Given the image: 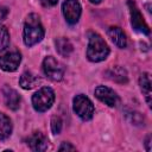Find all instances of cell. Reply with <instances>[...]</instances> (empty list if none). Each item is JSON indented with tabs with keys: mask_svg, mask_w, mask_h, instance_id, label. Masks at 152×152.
<instances>
[{
	"mask_svg": "<svg viewBox=\"0 0 152 152\" xmlns=\"http://www.w3.org/2000/svg\"><path fill=\"white\" fill-rule=\"evenodd\" d=\"M44 37V28L40 18L36 13L28 14L24 24V43L27 46H32L39 43Z\"/></svg>",
	"mask_w": 152,
	"mask_h": 152,
	"instance_id": "6da1fadb",
	"label": "cell"
},
{
	"mask_svg": "<svg viewBox=\"0 0 152 152\" xmlns=\"http://www.w3.org/2000/svg\"><path fill=\"white\" fill-rule=\"evenodd\" d=\"M89 43L87 48V57L91 62H101L109 55V48L104 39L96 32H89Z\"/></svg>",
	"mask_w": 152,
	"mask_h": 152,
	"instance_id": "7a4b0ae2",
	"label": "cell"
},
{
	"mask_svg": "<svg viewBox=\"0 0 152 152\" xmlns=\"http://www.w3.org/2000/svg\"><path fill=\"white\" fill-rule=\"evenodd\" d=\"M55 102V93L49 87H43L32 96V106L37 112H45Z\"/></svg>",
	"mask_w": 152,
	"mask_h": 152,
	"instance_id": "3957f363",
	"label": "cell"
},
{
	"mask_svg": "<svg viewBox=\"0 0 152 152\" xmlns=\"http://www.w3.org/2000/svg\"><path fill=\"white\" fill-rule=\"evenodd\" d=\"M74 112L84 121L90 120L94 115V104L86 95H76L72 100Z\"/></svg>",
	"mask_w": 152,
	"mask_h": 152,
	"instance_id": "277c9868",
	"label": "cell"
},
{
	"mask_svg": "<svg viewBox=\"0 0 152 152\" xmlns=\"http://www.w3.org/2000/svg\"><path fill=\"white\" fill-rule=\"evenodd\" d=\"M21 61V55L17 50H11V51H4L0 53V68L5 71L12 72L15 71L20 64Z\"/></svg>",
	"mask_w": 152,
	"mask_h": 152,
	"instance_id": "5b68a950",
	"label": "cell"
},
{
	"mask_svg": "<svg viewBox=\"0 0 152 152\" xmlns=\"http://www.w3.org/2000/svg\"><path fill=\"white\" fill-rule=\"evenodd\" d=\"M43 71L44 74L52 81H61L64 75V70L59 62H57L53 57L48 56L43 61Z\"/></svg>",
	"mask_w": 152,
	"mask_h": 152,
	"instance_id": "8992f818",
	"label": "cell"
},
{
	"mask_svg": "<svg viewBox=\"0 0 152 152\" xmlns=\"http://www.w3.org/2000/svg\"><path fill=\"white\" fill-rule=\"evenodd\" d=\"M128 7H129V13H131V24L133 26V28L140 33L144 34H148L150 33V28L147 26V24L145 23L140 11L138 10L137 5L132 1L128 0Z\"/></svg>",
	"mask_w": 152,
	"mask_h": 152,
	"instance_id": "52a82bcc",
	"label": "cell"
},
{
	"mask_svg": "<svg viewBox=\"0 0 152 152\" xmlns=\"http://www.w3.org/2000/svg\"><path fill=\"white\" fill-rule=\"evenodd\" d=\"M81 5L78 0H65L62 5V12L69 24H76L81 17Z\"/></svg>",
	"mask_w": 152,
	"mask_h": 152,
	"instance_id": "ba28073f",
	"label": "cell"
},
{
	"mask_svg": "<svg viewBox=\"0 0 152 152\" xmlns=\"http://www.w3.org/2000/svg\"><path fill=\"white\" fill-rule=\"evenodd\" d=\"M95 96H96L101 102H103L104 104H107V106H109V107L116 106V103H118V101H119L116 93H115L113 89H110V88H108V87H106V86H99V87L95 89Z\"/></svg>",
	"mask_w": 152,
	"mask_h": 152,
	"instance_id": "9c48e42d",
	"label": "cell"
},
{
	"mask_svg": "<svg viewBox=\"0 0 152 152\" xmlns=\"http://www.w3.org/2000/svg\"><path fill=\"white\" fill-rule=\"evenodd\" d=\"M27 145L32 151L36 152H42V151H46L49 148V140L48 138L40 133V132H34L32 133L28 138H27Z\"/></svg>",
	"mask_w": 152,
	"mask_h": 152,
	"instance_id": "30bf717a",
	"label": "cell"
},
{
	"mask_svg": "<svg viewBox=\"0 0 152 152\" xmlns=\"http://www.w3.org/2000/svg\"><path fill=\"white\" fill-rule=\"evenodd\" d=\"M2 95H4L5 103H6V106L8 108H11L13 110L19 108V106H20V96L14 89H12L10 87H4Z\"/></svg>",
	"mask_w": 152,
	"mask_h": 152,
	"instance_id": "8fae6325",
	"label": "cell"
},
{
	"mask_svg": "<svg viewBox=\"0 0 152 152\" xmlns=\"http://www.w3.org/2000/svg\"><path fill=\"white\" fill-rule=\"evenodd\" d=\"M107 33H108V37L112 39V42H113L118 48H120V49L126 48V45H127V39H126V36H125L124 31H122L120 27H118V26H112V27L108 28Z\"/></svg>",
	"mask_w": 152,
	"mask_h": 152,
	"instance_id": "7c38bea8",
	"label": "cell"
},
{
	"mask_svg": "<svg viewBox=\"0 0 152 152\" xmlns=\"http://www.w3.org/2000/svg\"><path fill=\"white\" fill-rule=\"evenodd\" d=\"M107 76L114 81V82H118V83H126L128 81V76H127V71L122 68V66H119V65H115V66H112L107 70Z\"/></svg>",
	"mask_w": 152,
	"mask_h": 152,
	"instance_id": "4fadbf2b",
	"label": "cell"
},
{
	"mask_svg": "<svg viewBox=\"0 0 152 152\" xmlns=\"http://www.w3.org/2000/svg\"><path fill=\"white\" fill-rule=\"evenodd\" d=\"M39 83H40L39 77L36 76L34 74H32L31 71L23 72L21 76H20V78H19V84L24 89H32L36 86H38Z\"/></svg>",
	"mask_w": 152,
	"mask_h": 152,
	"instance_id": "5bb4252c",
	"label": "cell"
},
{
	"mask_svg": "<svg viewBox=\"0 0 152 152\" xmlns=\"http://www.w3.org/2000/svg\"><path fill=\"white\" fill-rule=\"evenodd\" d=\"M139 86L142 91V95L145 96V100L151 107V96H152V89H151V77L147 72H144L139 78Z\"/></svg>",
	"mask_w": 152,
	"mask_h": 152,
	"instance_id": "9a60e30c",
	"label": "cell"
},
{
	"mask_svg": "<svg viewBox=\"0 0 152 152\" xmlns=\"http://www.w3.org/2000/svg\"><path fill=\"white\" fill-rule=\"evenodd\" d=\"M12 133V122L10 120V118L4 114L0 113V140H5L7 139Z\"/></svg>",
	"mask_w": 152,
	"mask_h": 152,
	"instance_id": "2e32d148",
	"label": "cell"
},
{
	"mask_svg": "<svg viewBox=\"0 0 152 152\" xmlns=\"http://www.w3.org/2000/svg\"><path fill=\"white\" fill-rule=\"evenodd\" d=\"M56 50L58 51V53L63 57H68L71 52H72V44L70 43L69 39L62 37V38H57L56 39Z\"/></svg>",
	"mask_w": 152,
	"mask_h": 152,
	"instance_id": "e0dca14e",
	"label": "cell"
},
{
	"mask_svg": "<svg viewBox=\"0 0 152 152\" xmlns=\"http://www.w3.org/2000/svg\"><path fill=\"white\" fill-rule=\"evenodd\" d=\"M10 44V33L5 26H0V50H5Z\"/></svg>",
	"mask_w": 152,
	"mask_h": 152,
	"instance_id": "ac0fdd59",
	"label": "cell"
},
{
	"mask_svg": "<svg viewBox=\"0 0 152 152\" xmlns=\"http://www.w3.org/2000/svg\"><path fill=\"white\" fill-rule=\"evenodd\" d=\"M62 119L59 116H53L51 119V131L53 134H59L62 131Z\"/></svg>",
	"mask_w": 152,
	"mask_h": 152,
	"instance_id": "d6986e66",
	"label": "cell"
},
{
	"mask_svg": "<svg viewBox=\"0 0 152 152\" xmlns=\"http://www.w3.org/2000/svg\"><path fill=\"white\" fill-rule=\"evenodd\" d=\"M128 116H129V120H131V122H132L133 125H140V124L144 122V119H142V116L140 115V113L132 112V113L128 114Z\"/></svg>",
	"mask_w": 152,
	"mask_h": 152,
	"instance_id": "ffe728a7",
	"label": "cell"
},
{
	"mask_svg": "<svg viewBox=\"0 0 152 152\" xmlns=\"http://www.w3.org/2000/svg\"><path fill=\"white\" fill-rule=\"evenodd\" d=\"M58 150H59V151H75L76 147L72 146V145H70L69 142H63V144L59 146Z\"/></svg>",
	"mask_w": 152,
	"mask_h": 152,
	"instance_id": "44dd1931",
	"label": "cell"
},
{
	"mask_svg": "<svg viewBox=\"0 0 152 152\" xmlns=\"http://www.w3.org/2000/svg\"><path fill=\"white\" fill-rule=\"evenodd\" d=\"M7 13H8L7 8H6V7H4V6H0V20L5 19V18H6V15H7Z\"/></svg>",
	"mask_w": 152,
	"mask_h": 152,
	"instance_id": "7402d4cb",
	"label": "cell"
},
{
	"mask_svg": "<svg viewBox=\"0 0 152 152\" xmlns=\"http://www.w3.org/2000/svg\"><path fill=\"white\" fill-rule=\"evenodd\" d=\"M58 0H42V2L45 5V6H55L57 4Z\"/></svg>",
	"mask_w": 152,
	"mask_h": 152,
	"instance_id": "603a6c76",
	"label": "cell"
},
{
	"mask_svg": "<svg viewBox=\"0 0 152 152\" xmlns=\"http://www.w3.org/2000/svg\"><path fill=\"white\" fill-rule=\"evenodd\" d=\"M150 140H151V135H147V138H146V142H145V145H146V150H147V151L151 150V147H150Z\"/></svg>",
	"mask_w": 152,
	"mask_h": 152,
	"instance_id": "cb8c5ba5",
	"label": "cell"
},
{
	"mask_svg": "<svg viewBox=\"0 0 152 152\" xmlns=\"http://www.w3.org/2000/svg\"><path fill=\"white\" fill-rule=\"evenodd\" d=\"M90 2H93V4H99V2H101L102 0H89Z\"/></svg>",
	"mask_w": 152,
	"mask_h": 152,
	"instance_id": "d4e9b609",
	"label": "cell"
}]
</instances>
